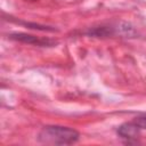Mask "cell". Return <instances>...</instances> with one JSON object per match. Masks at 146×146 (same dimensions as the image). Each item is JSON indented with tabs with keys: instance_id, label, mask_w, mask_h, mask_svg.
<instances>
[{
	"instance_id": "6da1fadb",
	"label": "cell",
	"mask_w": 146,
	"mask_h": 146,
	"mask_svg": "<svg viewBox=\"0 0 146 146\" xmlns=\"http://www.w3.org/2000/svg\"><path fill=\"white\" fill-rule=\"evenodd\" d=\"M79 132L68 127L46 125L38 135V140L48 145H71L79 140Z\"/></svg>"
},
{
	"instance_id": "7a4b0ae2",
	"label": "cell",
	"mask_w": 146,
	"mask_h": 146,
	"mask_svg": "<svg viewBox=\"0 0 146 146\" xmlns=\"http://www.w3.org/2000/svg\"><path fill=\"white\" fill-rule=\"evenodd\" d=\"M9 39L24 42V43H29V44H33V46H39V47H52L57 43V41L48 39V38H39L35 35H31L27 33H21V32L10 33Z\"/></svg>"
},
{
	"instance_id": "3957f363",
	"label": "cell",
	"mask_w": 146,
	"mask_h": 146,
	"mask_svg": "<svg viewBox=\"0 0 146 146\" xmlns=\"http://www.w3.org/2000/svg\"><path fill=\"white\" fill-rule=\"evenodd\" d=\"M139 131H140V128L132 121V122H125L123 124H121L116 132L117 135L123 138V139H127V143L130 144L132 139H136L139 135Z\"/></svg>"
},
{
	"instance_id": "277c9868",
	"label": "cell",
	"mask_w": 146,
	"mask_h": 146,
	"mask_svg": "<svg viewBox=\"0 0 146 146\" xmlns=\"http://www.w3.org/2000/svg\"><path fill=\"white\" fill-rule=\"evenodd\" d=\"M133 122L140 128V129H146V113L140 114L133 119Z\"/></svg>"
}]
</instances>
